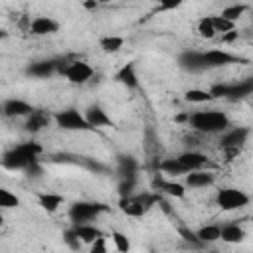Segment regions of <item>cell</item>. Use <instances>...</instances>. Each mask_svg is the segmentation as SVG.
<instances>
[{
	"label": "cell",
	"instance_id": "cell-1",
	"mask_svg": "<svg viewBox=\"0 0 253 253\" xmlns=\"http://www.w3.org/2000/svg\"><path fill=\"white\" fill-rule=\"evenodd\" d=\"M188 125L198 132H223L229 128V119L221 111H196L188 115Z\"/></svg>",
	"mask_w": 253,
	"mask_h": 253
},
{
	"label": "cell",
	"instance_id": "cell-2",
	"mask_svg": "<svg viewBox=\"0 0 253 253\" xmlns=\"http://www.w3.org/2000/svg\"><path fill=\"white\" fill-rule=\"evenodd\" d=\"M53 121L59 128L63 130H89L93 128L85 117V113L77 111V109H63V111H57L53 115Z\"/></svg>",
	"mask_w": 253,
	"mask_h": 253
},
{
	"label": "cell",
	"instance_id": "cell-3",
	"mask_svg": "<svg viewBox=\"0 0 253 253\" xmlns=\"http://www.w3.org/2000/svg\"><path fill=\"white\" fill-rule=\"evenodd\" d=\"M251 198L239 190V188H221L215 196V204L223 210V211H235V210H241L245 206H249Z\"/></svg>",
	"mask_w": 253,
	"mask_h": 253
},
{
	"label": "cell",
	"instance_id": "cell-4",
	"mask_svg": "<svg viewBox=\"0 0 253 253\" xmlns=\"http://www.w3.org/2000/svg\"><path fill=\"white\" fill-rule=\"evenodd\" d=\"M93 73H95L93 65L87 63V61H83V59H75V61H71L69 65H65L61 69V75L69 83H73V85H85L93 77Z\"/></svg>",
	"mask_w": 253,
	"mask_h": 253
},
{
	"label": "cell",
	"instance_id": "cell-5",
	"mask_svg": "<svg viewBox=\"0 0 253 253\" xmlns=\"http://www.w3.org/2000/svg\"><path fill=\"white\" fill-rule=\"evenodd\" d=\"M30 32L34 36H51L59 32V22L53 20L51 16H36L30 22Z\"/></svg>",
	"mask_w": 253,
	"mask_h": 253
},
{
	"label": "cell",
	"instance_id": "cell-6",
	"mask_svg": "<svg viewBox=\"0 0 253 253\" xmlns=\"http://www.w3.org/2000/svg\"><path fill=\"white\" fill-rule=\"evenodd\" d=\"M178 162L186 168V172H192V170H202L206 164H208V156L204 152H198V150H186L182 154L176 156Z\"/></svg>",
	"mask_w": 253,
	"mask_h": 253
},
{
	"label": "cell",
	"instance_id": "cell-7",
	"mask_svg": "<svg viewBox=\"0 0 253 253\" xmlns=\"http://www.w3.org/2000/svg\"><path fill=\"white\" fill-rule=\"evenodd\" d=\"M235 59H237L235 55H231L229 51H225V49H221V47H211V49H208V51L202 53V61L208 63V65H211V67L227 65V63H231V61H235Z\"/></svg>",
	"mask_w": 253,
	"mask_h": 253
},
{
	"label": "cell",
	"instance_id": "cell-8",
	"mask_svg": "<svg viewBox=\"0 0 253 253\" xmlns=\"http://www.w3.org/2000/svg\"><path fill=\"white\" fill-rule=\"evenodd\" d=\"M119 208L123 213L130 215V217H140L144 211H146V204L140 200V198H132V196H123L119 200Z\"/></svg>",
	"mask_w": 253,
	"mask_h": 253
},
{
	"label": "cell",
	"instance_id": "cell-9",
	"mask_svg": "<svg viewBox=\"0 0 253 253\" xmlns=\"http://www.w3.org/2000/svg\"><path fill=\"white\" fill-rule=\"evenodd\" d=\"M34 113L32 105L22 99H8L4 103V115L6 117H30Z\"/></svg>",
	"mask_w": 253,
	"mask_h": 253
},
{
	"label": "cell",
	"instance_id": "cell-10",
	"mask_svg": "<svg viewBox=\"0 0 253 253\" xmlns=\"http://www.w3.org/2000/svg\"><path fill=\"white\" fill-rule=\"evenodd\" d=\"M247 136H249L247 128H227L225 134L221 136V146L223 148H237L245 142Z\"/></svg>",
	"mask_w": 253,
	"mask_h": 253
},
{
	"label": "cell",
	"instance_id": "cell-11",
	"mask_svg": "<svg viewBox=\"0 0 253 253\" xmlns=\"http://www.w3.org/2000/svg\"><path fill=\"white\" fill-rule=\"evenodd\" d=\"M213 184V174L211 172H206L204 168L202 170H192L186 174V186L188 188H206V186H211Z\"/></svg>",
	"mask_w": 253,
	"mask_h": 253
},
{
	"label": "cell",
	"instance_id": "cell-12",
	"mask_svg": "<svg viewBox=\"0 0 253 253\" xmlns=\"http://www.w3.org/2000/svg\"><path fill=\"white\" fill-rule=\"evenodd\" d=\"M38 204H40L42 210H45L47 213H55V211L65 204V200H63V196H59V194L42 192V194H38Z\"/></svg>",
	"mask_w": 253,
	"mask_h": 253
},
{
	"label": "cell",
	"instance_id": "cell-13",
	"mask_svg": "<svg viewBox=\"0 0 253 253\" xmlns=\"http://www.w3.org/2000/svg\"><path fill=\"white\" fill-rule=\"evenodd\" d=\"M73 233L79 237V241L81 243H93L99 235H103V231L97 227V225H93V223H87V221H81L75 229H73Z\"/></svg>",
	"mask_w": 253,
	"mask_h": 253
},
{
	"label": "cell",
	"instance_id": "cell-14",
	"mask_svg": "<svg viewBox=\"0 0 253 253\" xmlns=\"http://www.w3.org/2000/svg\"><path fill=\"white\" fill-rule=\"evenodd\" d=\"M245 239V231L237 223H225L221 225V241L225 243H241Z\"/></svg>",
	"mask_w": 253,
	"mask_h": 253
},
{
	"label": "cell",
	"instance_id": "cell-15",
	"mask_svg": "<svg viewBox=\"0 0 253 253\" xmlns=\"http://www.w3.org/2000/svg\"><path fill=\"white\" fill-rule=\"evenodd\" d=\"M97 211H99L97 204H75L71 208V217L81 223V221H89Z\"/></svg>",
	"mask_w": 253,
	"mask_h": 253
},
{
	"label": "cell",
	"instance_id": "cell-16",
	"mask_svg": "<svg viewBox=\"0 0 253 253\" xmlns=\"http://www.w3.org/2000/svg\"><path fill=\"white\" fill-rule=\"evenodd\" d=\"M215 95L211 91H206V89H198V87H192L188 91H184V101L192 103V105H204V103H210Z\"/></svg>",
	"mask_w": 253,
	"mask_h": 253
},
{
	"label": "cell",
	"instance_id": "cell-17",
	"mask_svg": "<svg viewBox=\"0 0 253 253\" xmlns=\"http://www.w3.org/2000/svg\"><path fill=\"white\" fill-rule=\"evenodd\" d=\"M123 45H125L123 36H105V38L99 40V47L105 53H117V51L123 49Z\"/></svg>",
	"mask_w": 253,
	"mask_h": 253
},
{
	"label": "cell",
	"instance_id": "cell-18",
	"mask_svg": "<svg viewBox=\"0 0 253 253\" xmlns=\"http://www.w3.org/2000/svg\"><path fill=\"white\" fill-rule=\"evenodd\" d=\"M87 121L91 126H109L111 125V117L101 109V107H91L87 113H85Z\"/></svg>",
	"mask_w": 253,
	"mask_h": 253
},
{
	"label": "cell",
	"instance_id": "cell-19",
	"mask_svg": "<svg viewBox=\"0 0 253 253\" xmlns=\"http://www.w3.org/2000/svg\"><path fill=\"white\" fill-rule=\"evenodd\" d=\"M186 184H182V182H176V180H166V182H160V190L164 192V194H168L170 198H178V200H182L184 196H186Z\"/></svg>",
	"mask_w": 253,
	"mask_h": 253
},
{
	"label": "cell",
	"instance_id": "cell-20",
	"mask_svg": "<svg viewBox=\"0 0 253 253\" xmlns=\"http://www.w3.org/2000/svg\"><path fill=\"white\" fill-rule=\"evenodd\" d=\"M196 233H198V237H200L204 243H213V241L221 239V227H219V225H204V227H200Z\"/></svg>",
	"mask_w": 253,
	"mask_h": 253
},
{
	"label": "cell",
	"instance_id": "cell-21",
	"mask_svg": "<svg viewBox=\"0 0 253 253\" xmlns=\"http://www.w3.org/2000/svg\"><path fill=\"white\" fill-rule=\"evenodd\" d=\"M196 32H198V36H200V38H204V40H213V38L217 36V32H215V28H213V24H211V18H210V16H204V18L198 22Z\"/></svg>",
	"mask_w": 253,
	"mask_h": 253
},
{
	"label": "cell",
	"instance_id": "cell-22",
	"mask_svg": "<svg viewBox=\"0 0 253 253\" xmlns=\"http://www.w3.org/2000/svg\"><path fill=\"white\" fill-rule=\"evenodd\" d=\"M247 12V6L245 4H229V6H225L219 14L223 16V18H227V20H231V22H235L237 24V20H241L243 18V14Z\"/></svg>",
	"mask_w": 253,
	"mask_h": 253
},
{
	"label": "cell",
	"instance_id": "cell-23",
	"mask_svg": "<svg viewBox=\"0 0 253 253\" xmlns=\"http://www.w3.org/2000/svg\"><path fill=\"white\" fill-rule=\"evenodd\" d=\"M117 79L121 83H125L126 87H136L138 81H136V73H134V65L132 63H126L119 73H117Z\"/></svg>",
	"mask_w": 253,
	"mask_h": 253
},
{
	"label": "cell",
	"instance_id": "cell-24",
	"mask_svg": "<svg viewBox=\"0 0 253 253\" xmlns=\"http://www.w3.org/2000/svg\"><path fill=\"white\" fill-rule=\"evenodd\" d=\"M20 206V198L10 192L8 188H0V208L2 210H14Z\"/></svg>",
	"mask_w": 253,
	"mask_h": 253
},
{
	"label": "cell",
	"instance_id": "cell-25",
	"mask_svg": "<svg viewBox=\"0 0 253 253\" xmlns=\"http://www.w3.org/2000/svg\"><path fill=\"white\" fill-rule=\"evenodd\" d=\"M210 18H211V24H213V28H215V32H217V34H225V32H231V30H235V28H237V24H235V22H231V20L223 18L221 14H215V16H210Z\"/></svg>",
	"mask_w": 253,
	"mask_h": 253
},
{
	"label": "cell",
	"instance_id": "cell-26",
	"mask_svg": "<svg viewBox=\"0 0 253 253\" xmlns=\"http://www.w3.org/2000/svg\"><path fill=\"white\" fill-rule=\"evenodd\" d=\"M160 170L164 172V174H170V176H180V174H188L186 172V168L178 162V158H168V160H164L162 164H160Z\"/></svg>",
	"mask_w": 253,
	"mask_h": 253
},
{
	"label": "cell",
	"instance_id": "cell-27",
	"mask_svg": "<svg viewBox=\"0 0 253 253\" xmlns=\"http://www.w3.org/2000/svg\"><path fill=\"white\" fill-rule=\"evenodd\" d=\"M111 241H113V249H115V251L126 253V251L130 249L128 237H126L125 233H121V231H113V233H111Z\"/></svg>",
	"mask_w": 253,
	"mask_h": 253
},
{
	"label": "cell",
	"instance_id": "cell-28",
	"mask_svg": "<svg viewBox=\"0 0 253 253\" xmlns=\"http://www.w3.org/2000/svg\"><path fill=\"white\" fill-rule=\"evenodd\" d=\"M91 253H107L109 251V237L107 235H99L91 245H89Z\"/></svg>",
	"mask_w": 253,
	"mask_h": 253
},
{
	"label": "cell",
	"instance_id": "cell-29",
	"mask_svg": "<svg viewBox=\"0 0 253 253\" xmlns=\"http://www.w3.org/2000/svg\"><path fill=\"white\" fill-rule=\"evenodd\" d=\"M43 125H45V121H43L42 115H36V113L30 115V121H28V128H30V130H38V128H42Z\"/></svg>",
	"mask_w": 253,
	"mask_h": 253
},
{
	"label": "cell",
	"instance_id": "cell-30",
	"mask_svg": "<svg viewBox=\"0 0 253 253\" xmlns=\"http://www.w3.org/2000/svg\"><path fill=\"white\" fill-rule=\"evenodd\" d=\"M180 235H182L186 241H194L196 245H202V243H204V241L198 237V233H196V231H192V229H184V227H182V229H180Z\"/></svg>",
	"mask_w": 253,
	"mask_h": 253
},
{
	"label": "cell",
	"instance_id": "cell-31",
	"mask_svg": "<svg viewBox=\"0 0 253 253\" xmlns=\"http://www.w3.org/2000/svg\"><path fill=\"white\" fill-rule=\"evenodd\" d=\"M156 2L160 4L162 10H176L184 4V0H156Z\"/></svg>",
	"mask_w": 253,
	"mask_h": 253
},
{
	"label": "cell",
	"instance_id": "cell-32",
	"mask_svg": "<svg viewBox=\"0 0 253 253\" xmlns=\"http://www.w3.org/2000/svg\"><path fill=\"white\" fill-rule=\"evenodd\" d=\"M237 38H239L237 30H231V32H225V34H221V42H223V43H231V42H235Z\"/></svg>",
	"mask_w": 253,
	"mask_h": 253
},
{
	"label": "cell",
	"instance_id": "cell-33",
	"mask_svg": "<svg viewBox=\"0 0 253 253\" xmlns=\"http://www.w3.org/2000/svg\"><path fill=\"white\" fill-rule=\"evenodd\" d=\"M99 4H101L99 0H83V8H87V10H95Z\"/></svg>",
	"mask_w": 253,
	"mask_h": 253
},
{
	"label": "cell",
	"instance_id": "cell-34",
	"mask_svg": "<svg viewBox=\"0 0 253 253\" xmlns=\"http://www.w3.org/2000/svg\"><path fill=\"white\" fill-rule=\"evenodd\" d=\"M99 2H101V4H111L113 0H99Z\"/></svg>",
	"mask_w": 253,
	"mask_h": 253
}]
</instances>
